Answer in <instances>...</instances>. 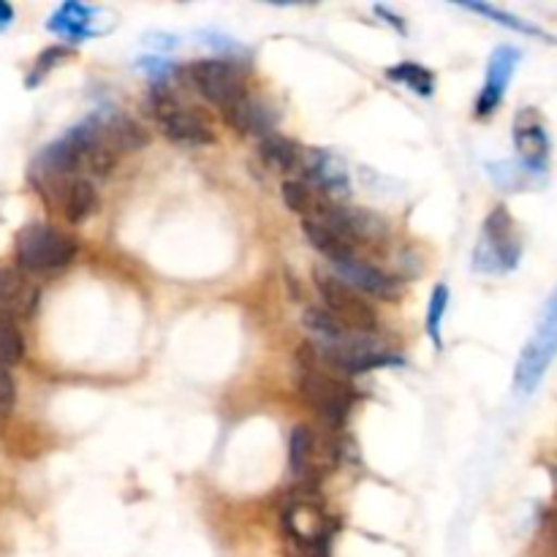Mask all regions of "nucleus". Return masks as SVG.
I'll return each instance as SVG.
<instances>
[{
    "label": "nucleus",
    "mask_w": 557,
    "mask_h": 557,
    "mask_svg": "<svg viewBox=\"0 0 557 557\" xmlns=\"http://www.w3.org/2000/svg\"><path fill=\"white\" fill-rule=\"evenodd\" d=\"M183 74L194 85V90L205 101L215 103L221 112H226L239 98L248 96L243 71L228 60H196V63L185 65Z\"/></svg>",
    "instance_id": "nucleus-6"
},
{
    "label": "nucleus",
    "mask_w": 557,
    "mask_h": 557,
    "mask_svg": "<svg viewBox=\"0 0 557 557\" xmlns=\"http://www.w3.org/2000/svg\"><path fill=\"white\" fill-rule=\"evenodd\" d=\"M98 141L114 156H123V152L141 150L147 145V131L136 120L114 117L109 123L98 125Z\"/></svg>",
    "instance_id": "nucleus-15"
},
{
    "label": "nucleus",
    "mask_w": 557,
    "mask_h": 557,
    "mask_svg": "<svg viewBox=\"0 0 557 557\" xmlns=\"http://www.w3.org/2000/svg\"><path fill=\"white\" fill-rule=\"evenodd\" d=\"M446 305H449V288H446L444 283H438L435 292L430 294V305H428V335L438 348H441V321H444Z\"/></svg>",
    "instance_id": "nucleus-25"
},
{
    "label": "nucleus",
    "mask_w": 557,
    "mask_h": 557,
    "mask_svg": "<svg viewBox=\"0 0 557 557\" xmlns=\"http://www.w3.org/2000/svg\"><path fill=\"white\" fill-rule=\"evenodd\" d=\"M11 20H14V9H11L9 3H0V30H3V27H9Z\"/></svg>",
    "instance_id": "nucleus-27"
},
{
    "label": "nucleus",
    "mask_w": 557,
    "mask_h": 557,
    "mask_svg": "<svg viewBox=\"0 0 557 557\" xmlns=\"http://www.w3.org/2000/svg\"><path fill=\"white\" fill-rule=\"evenodd\" d=\"M466 9L476 11V14L487 16V20H493V22H498V25L509 27V30H517V33H522V36H536V38H549V41H553V36H549V33H544V30H542V27L531 25V22L520 20V16L509 14V11H504V9H495V5H487V3H466Z\"/></svg>",
    "instance_id": "nucleus-21"
},
{
    "label": "nucleus",
    "mask_w": 557,
    "mask_h": 557,
    "mask_svg": "<svg viewBox=\"0 0 557 557\" xmlns=\"http://www.w3.org/2000/svg\"><path fill=\"white\" fill-rule=\"evenodd\" d=\"M36 302L38 288H33L20 272L0 270V315H3V319L30 313Z\"/></svg>",
    "instance_id": "nucleus-14"
},
{
    "label": "nucleus",
    "mask_w": 557,
    "mask_h": 557,
    "mask_svg": "<svg viewBox=\"0 0 557 557\" xmlns=\"http://www.w3.org/2000/svg\"><path fill=\"white\" fill-rule=\"evenodd\" d=\"M389 79L411 87V90H417L419 96H433V90H435L433 74H430V71L419 63L395 65V69H389Z\"/></svg>",
    "instance_id": "nucleus-24"
},
{
    "label": "nucleus",
    "mask_w": 557,
    "mask_h": 557,
    "mask_svg": "<svg viewBox=\"0 0 557 557\" xmlns=\"http://www.w3.org/2000/svg\"><path fill=\"white\" fill-rule=\"evenodd\" d=\"M25 357V337L11 319L0 315V368L20 364Z\"/></svg>",
    "instance_id": "nucleus-23"
},
{
    "label": "nucleus",
    "mask_w": 557,
    "mask_h": 557,
    "mask_svg": "<svg viewBox=\"0 0 557 557\" xmlns=\"http://www.w3.org/2000/svg\"><path fill=\"white\" fill-rule=\"evenodd\" d=\"M96 185L90 180H71L63 188V212L69 223H82L92 210H96Z\"/></svg>",
    "instance_id": "nucleus-19"
},
{
    "label": "nucleus",
    "mask_w": 557,
    "mask_h": 557,
    "mask_svg": "<svg viewBox=\"0 0 557 557\" xmlns=\"http://www.w3.org/2000/svg\"><path fill=\"white\" fill-rule=\"evenodd\" d=\"M332 267H335V275L341 277L343 283H348L354 292L362 294V297L364 294H370V297H379V299H397L403 292V283L397 281L395 275L379 270V267L370 264V261L357 259V256L337 261V264Z\"/></svg>",
    "instance_id": "nucleus-8"
},
{
    "label": "nucleus",
    "mask_w": 557,
    "mask_h": 557,
    "mask_svg": "<svg viewBox=\"0 0 557 557\" xmlns=\"http://www.w3.org/2000/svg\"><path fill=\"white\" fill-rule=\"evenodd\" d=\"M297 386L302 400L319 413L321 422L330 424V428H341L346 422L354 403L351 386H346L341 379L319 368H302Z\"/></svg>",
    "instance_id": "nucleus-5"
},
{
    "label": "nucleus",
    "mask_w": 557,
    "mask_h": 557,
    "mask_svg": "<svg viewBox=\"0 0 557 557\" xmlns=\"http://www.w3.org/2000/svg\"><path fill=\"white\" fill-rule=\"evenodd\" d=\"M259 156L272 172H297L299 147L286 136L267 134L259 145Z\"/></svg>",
    "instance_id": "nucleus-18"
},
{
    "label": "nucleus",
    "mask_w": 557,
    "mask_h": 557,
    "mask_svg": "<svg viewBox=\"0 0 557 557\" xmlns=\"http://www.w3.org/2000/svg\"><path fill=\"white\" fill-rule=\"evenodd\" d=\"M156 117H158V123H161L163 136L172 141H177V145L201 147V145H212V141H215L210 123H207L199 112L183 107V103H177L174 98H169V96L158 98Z\"/></svg>",
    "instance_id": "nucleus-7"
},
{
    "label": "nucleus",
    "mask_w": 557,
    "mask_h": 557,
    "mask_svg": "<svg viewBox=\"0 0 557 557\" xmlns=\"http://www.w3.org/2000/svg\"><path fill=\"white\" fill-rule=\"evenodd\" d=\"M281 194L288 210L297 212L302 221H313V218L319 215L321 207L330 201V196L319 194V190H313L308 183H302V180H286V183L281 185Z\"/></svg>",
    "instance_id": "nucleus-17"
},
{
    "label": "nucleus",
    "mask_w": 557,
    "mask_h": 557,
    "mask_svg": "<svg viewBox=\"0 0 557 557\" xmlns=\"http://www.w3.org/2000/svg\"><path fill=\"white\" fill-rule=\"evenodd\" d=\"M16 264L27 272H54L74 261L76 239L47 223H30L16 234Z\"/></svg>",
    "instance_id": "nucleus-1"
},
{
    "label": "nucleus",
    "mask_w": 557,
    "mask_h": 557,
    "mask_svg": "<svg viewBox=\"0 0 557 557\" xmlns=\"http://www.w3.org/2000/svg\"><path fill=\"white\" fill-rule=\"evenodd\" d=\"M315 288L321 294V302L324 310L335 321H341L348 332L354 335H370L379 326V313H375L373 305L362 297L359 292H354L348 283H343L341 277L332 275V272H315Z\"/></svg>",
    "instance_id": "nucleus-3"
},
{
    "label": "nucleus",
    "mask_w": 557,
    "mask_h": 557,
    "mask_svg": "<svg viewBox=\"0 0 557 557\" xmlns=\"http://www.w3.org/2000/svg\"><path fill=\"white\" fill-rule=\"evenodd\" d=\"M223 117H226V123L232 125L234 131H239V134H259L261 139H264L267 131L272 128L270 109L250 96L239 98L234 107H228L226 112H223Z\"/></svg>",
    "instance_id": "nucleus-16"
},
{
    "label": "nucleus",
    "mask_w": 557,
    "mask_h": 557,
    "mask_svg": "<svg viewBox=\"0 0 557 557\" xmlns=\"http://www.w3.org/2000/svg\"><path fill=\"white\" fill-rule=\"evenodd\" d=\"M302 232H305V237H308V243L313 245V248L319 250L324 259H330L332 264H337V261H343V259H351V256H354L351 245L343 243V239L337 237L335 232L324 228L321 223L302 221Z\"/></svg>",
    "instance_id": "nucleus-20"
},
{
    "label": "nucleus",
    "mask_w": 557,
    "mask_h": 557,
    "mask_svg": "<svg viewBox=\"0 0 557 557\" xmlns=\"http://www.w3.org/2000/svg\"><path fill=\"white\" fill-rule=\"evenodd\" d=\"M515 147L520 152L522 163L533 172L544 174L549 158V136L544 131L542 120L533 112H522L515 125Z\"/></svg>",
    "instance_id": "nucleus-12"
},
{
    "label": "nucleus",
    "mask_w": 557,
    "mask_h": 557,
    "mask_svg": "<svg viewBox=\"0 0 557 557\" xmlns=\"http://www.w3.org/2000/svg\"><path fill=\"white\" fill-rule=\"evenodd\" d=\"M286 528L297 539L299 547L308 549H319L326 542V531H330L321 509L310 504H294L292 511L286 515Z\"/></svg>",
    "instance_id": "nucleus-13"
},
{
    "label": "nucleus",
    "mask_w": 557,
    "mask_h": 557,
    "mask_svg": "<svg viewBox=\"0 0 557 557\" xmlns=\"http://www.w3.org/2000/svg\"><path fill=\"white\" fill-rule=\"evenodd\" d=\"M522 243L506 207H495L484 223L482 239L473 253V264L482 272H509L520 264Z\"/></svg>",
    "instance_id": "nucleus-4"
},
{
    "label": "nucleus",
    "mask_w": 557,
    "mask_h": 557,
    "mask_svg": "<svg viewBox=\"0 0 557 557\" xmlns=\"http://www.w3.org/2000/svg\"><path fill=\"white\" fill-rule=\"evenodd\" d=\"M517 63H520V52L515 47L495 49L487 65V79H484L482 92L476 98L479 117H490L500 107V101L506 96V87H509L511 76H515Z\"/></svg>",
    "instance_id": "nucleus-11"
},
{
    "label": "nucleus",
    "mask_w": 557,
    "mask_h": 557,
    "mask_svg": "<svg viewBox=\"0 0 557 557\" xmlns=\"http://www.w3.org/2000/svg\"><path fill=\"white\" fill-rule=\"evenodd\" d=\"M555 357H557V288L553 297H549L547 308H544L531 341L525 343V348H522L520 354V362H517V373H515L517 389H520L522 395H531V392L542 384L544 373H547Z\"/></svg>",
    "instance_id": "nucleus-2"
},
{
    "label": "nucleus",
    "mask_w": 557,
    "mask_h": 557,
    "mask_svg": "<svg viewBox=\"0 0 557 557\" xmlns=\"http://www.w3.org/2000/svg\"><path fill=\"white\" fill-rule=\"evenodd\" d=\"M288 455H292V471L299 479H319L335 466V449H324L319 441V435L310 428H294L292 433V446H288Z\"/></svg>",
    "instance_id": "nucleus-10"
},
{
    "label": "nucleus",
    "mask_w": 557,
    "mask_h": 557,
    "mask_svg": "<svg viewBox=\"0 0 557 557\" xmlns=\"http://www.w3.org/2000/svg\"><path fill=\"white\" fill-rule=\"evenodd\" d=\"M87 14H90V9H85V5L69 3L52 16L49 27H52L54 33H60V36H69V38L87 36Z\"/></svg>",
    "instance_id": "nucleus-22"
},
{
    "label": "nucleus",
    "mask_w": 557,
    "mask_h": 557,
    "mask_svg": "<svg viewBox=\"0 0 557 557\" xmlns=\"http://www.w3.org/2000/svg\"><path fill=\"white\" fill-rule=\"evenodd\" d=\"M14 397H16L14 379H11V375H9V370L0 368V408H11V406H14Z\"/></svg>",
    "instance_id": "nucleus-26"
},
{
    "label": "nucleus",
    "mask_w": 557,
    "mask_h": 557,
    "mask_svg": "<svg viewBox=\"0 0 557 557\" xmlns=\"http://www.w3.org/2000/svg\"><path fill=\"white\" fill-rule=\"evenodd\" d=\"M299 172L305 174L302 183L324 196H348V177L343 163L332 152L324 150H299Z\"/></svg>",
    "instance_id": "nucleus-9"
}]
</instances>
